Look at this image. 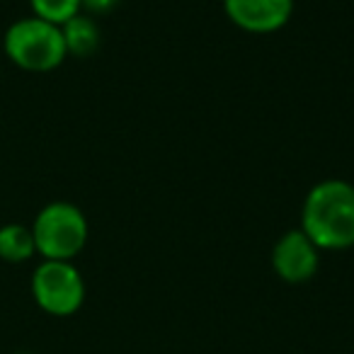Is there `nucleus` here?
<instances>
[{
	"label": "nucleus",
	"mask_w": 354,
	"mask_h": 354,
	"mask_svg": "<svg viewBox=\"0 0 354 354\" xmlns=\"http://www.w3.org/2000/svg\"><path fill=\"white\" fill-rule=\"evenodd\" d=\"M301 231L318 250H347L354 245V185L323 180L308 189L301 207Z\"/></svg>",
	"instance_id": "1"
},
{
	"label": "nucleus",
	"mask_w": 354,
	"mask_h": 354,
	"mask_svg": "<svg viewBox=\"0 0 354 354\" xmlns=\"http://www.w3.org/2000/svg\"><path fill=\"white\" fill-rule=\"evenodd\" d=\"M6 56L22 71L30 73H49L66 61V44L59 25L41 17H22L12 22L3 37Z\"/></svg>",
	"instance_id": "2"
},
{
	"label": "nucleus",
	"mask_w": 354,
	"mask_h": 354,
	"mask_svg": "<svg viewBox=\"0 0 354 354\" xmlns=\"http://www.w3.org/2000/svg\"><path fill=\"white\" fill-rule=\"evenodd\" d=\"M37 255L44 260L71 262L83 252L90 236V226L80 207L71 202H51L37 214L32 223Z\"/></svg>",
	"instance_id": "3"
},
{
	"label": "nucleus",
	"mask_w": 354,
	"mask_h": 354,
	"mask_svg": "<svg viewBox=\"0 0 354 354\" xmlns=\"http://www.w3.org/2000/svg\"><path fill=\"white\" fill-rule=\"evenodd\" d=\"M32 296L51 315H73L85 301L83 274L73 262L44 260L32 274Z\"/></svg>",
	"instance_id": "4"
},
{
	"label": "nucleus",
	"mask_w": 354,
	"mask_h": 354,
	"mask_svg": "<svg viewBox=\"0 0 354 354\" xmlns=\"http://www.w3.org/2000/svg\"><path fill=\"white\" fill-rule=\"evenodd\" d=\"M320 265V250L301 228L286 231L272 248V270L289 284L313 279Z\"/></svg>",
	"instance_id": "5"
},
{
	"label": "nucleus",
	"mask_w": 354,
	"mask_h": 354,
	"mask_svg": "<svg viewBox=\"0 0 354 354\" xmlns=\"http://www.w3.org/2000/svg\"><path fill=\"white\" fill-rule=\"evenodd\" d=\"M226 17L243 32L272 35L294 15V0H223Z\"/></svg>",
	"instance_id": "6"
},
{
	"label": "nucleus",
	"mask_w": 354,
	"mask_h": 354,
	"mask_svg": "<svg viewBox=\"0 0 354 354\" xmlns=\"http://www.w3.org/2000/svg\"><path fill=\"white\" fill-rule=\"evenodd\" d=\"M61 35H64L66 54L75 56V59H88L102 44V32H100L97 20L88 12H78L66 25H61Z\"/></svg>",
	"instance_id": "7"
},
{
	"label": "nucleus",
	"mask_w": 354,
	"mask_h": 354,
	"mask_svg": "<svg viewBox=\"0 0 354 354\" xmlns=\"http://www.w3.org/2000/svg\"><path fill=\"white\" fill-rule=\"evenodd\" d=\"M37 255L35 236L32 228L22 226V223H6L0 226V260L20 265Z\"/></svg>",
	"instance_id": "8"
},
{
	"label": "nucleus",
	"mask_w": 354,
	"mask_h": 354,
	"mask_svg": "<svg viewBox=\"0 0 354 354\" xmlns=\"http://www.w3.org/2000/svg\"><path fill=\"white\" fill-rule=\"evenodd\" d=\"M32 15L51 22V25H66L71 17L83 12L80 0H30Z\"/></svg>",
	"instance_id": "9"
},
{
	"label": "nucleus",
	"mask_w": 354,
	"mask_h": 354,
	"mask_svg": "<svg viewBox=\"0 0 354 354\" xmlns=\"http://www.w3.org/2000/svg\"><path fill=\"white\" fill-rule=\"evenodd\" d=\"M122 0H80V6H83V12L93 17H100V15H109L114 8H119Z\"/></svg>",
	"instance_id": "10"
}]
</instances>
